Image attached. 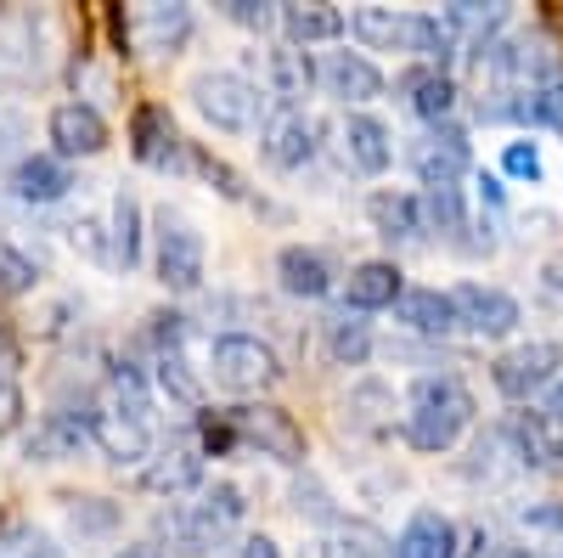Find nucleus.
Listing matches in <instances>:
<instances>
[{"label": "nucleus", "mask_w": 563, "mask_h": 558, "mask_svg": "<svg viewBox=\"0 0 563 558\" xmlns=\"http://www.w3.org/2000/svg\"><path fill=\"white\" fill-rule=\"evenodd\" d=\"M474 412H479V401H474V390H467L456 372H422V379L411 384V395H406L400 440L411 451H422V457H440V451H451L467 435Z\"/></svg>", "instance_id": "1"}, {"label": "nucleus", "mask_w": 563, "mask_h": 558, "mask_svg": "<svg viewBox=\"0 0 563 558\" xmlns=\"http://www.w3.org/2000/svg\"><path fill=\"white\" fill-rule=\"evenodd\" d=\"M243 514H249L243 485H231V480L203 485V491H198V502H186V507H175V514H164L169 552H180V558H209L231 530L243 525Z\"/></svg>", "instance_id": "2"}, {"label": "nucleus", "mask_w": 563, "mask_h": 558, "mask_svg": "<svg viewBox=\"0 0 563 558\" xmlns=\"http://www.w3.org/2000/svg\"><path fill=\"white\" fill-rule=\"evenodd\" d=\"M153 271H158V283L169 294H192V288H203V276H209L203 231L186 215H175V209H158V220H153Z\"/></svg>", "instance_id": "3"}, {"label": "nucleus", "mask_w": 563, "mask_h": 558, "mask_svg": "<svg viewBox=\"0 0 563 558\" xmlns=\"http://www.w3.org/2000/svg\"><path fill=\"white\" fill-rule=\"evenodd\" d=\"M186 97H192V108L214 130H225V135H249L260 124V85L243 79L238 68H203V74H192Z\"/></svg>", "instance_id": "4"}, {"label": "nucleus", "mask_w": 563, "mask_h": 558, "mask_svg": "<svg viewBox=\"0 0 563 558\" xmlns=\"http://www.w3.org/2000/svg\"><path fill=\"white\" fill-rule=\"evenodd\" d=\"M209 372L225 395H265L282 379V355L254 333H220L209 344Z\"/></svg>", "instance_id": "5"}, {"label": "nucleus", "mask_w": 563, "mask_h": 558, "mask_svg": "<svg viewBox=\"0 0 563 558\" xmlns=\"http://www.w3.org/2000/svg\"><path fill=\"white\" fill-rule=\"evenodd\" d=\"M231 429H238V446H249L271 462H288V469H305V457H310V440L294 424V412H282L271 401L231 406Z\"/></svg>", "instance_id": "6"}, {"label": "nucleus", "mask_w": 563, "mask_h": 558, "mask_svg": "<svg viewBox=\"0 0 563 558\" xmlns=\"http://www.w3.org/2000/svg\"><path fill=\"white\" fill-rule=\"evenodd\" d=\"M558 366H563L558 339H525V344H512L490 361V384L507 401H530V395H547L558 384Z\"/></svg>", "instance_id": "7"}, {"label": "nucleus", "mask_w": 563, "mask_h": 558, "mask_svg": "<svg viewBox=\"0 0 563 558\" xmlns=\"http://www.w3.org/2000/svg\"><path fill=\"white\" fill-rule=\"evenodd\" d=\"M406 158H411V169L422 180V193H429V186H456L467 169H474V142H467V130L456 119H445V124L422 130Z\"/></svg>", "instance_id": "8"}, {"label": "nucleus", "mask_w": 563, "mask_h": 558, "mask_svg": "<svg viewBox=\"0 0 563 558\" xmlns=\"http://www.w3.org/2000/svg\"><path fill=\"white\" fill-rule=\"evenodd\" d=\"M451 299H456L462 333H474V339H507V333H519V321H525L519 299L507 288H490V283H456Z\"/></svg>", "instance_id": "9"}, {"label": "nucleus", "mask_w": 563, "mask_h": 558, "mask_svg": "<svg viewBox=\"0 0 563 558\" xmlns=\"http://www.w3.org/2000/svg\"><path fill=\"white\" fill-rule=\"evenodd\" d=\"M316 135H321V124L305 108H276L260 124V158L271 169H305L316 158Z\"/></svg>", "instance_id": "10"}, {"label": "nucleus", "mask_w": 563, "mask_h": 558, "mask_svg": "<svg viewBox=\"0 0 563 558\" xmlns=\"http://www.w3.org/2000/svg\"><path fill=\"white\" fill-rule=\"evenodd\" d=\"M90 417H97V406H52L40 417V424L23 435V451L29 462H68L90 446Z\"/></svg>", "instance_id": "11"}, {"label": "nucleus", "mask_w": 563, "mask_h": 558, "mask_svg": "<svg viewBox=\"0 0 563 558\" xmlns=\"http://www.w3.org/2000/svg\"><path fill=\"white\" fill-rule=\"evenodd\" d=\"M316 85L333 102L355 108V113H366L372 97H384V74H378V63H372L366 52H327L316 63Z\"/></svg>", "instance_id": "12"}, {"label": "nucleus", "mask_w": 563, "mask_h": 558, "mask_svg": "<svg viewBox=\"0 0 563 558\" xmlns=\"http://www.w3.org/2000/svg\"><path fill=\"white\" fill-rule=\"evenodd\" d=\"M456 79L445 74V68H429V63H411V68H400L395 74V102L400 108H411L422 124H445L451 113H456Z\"/></svg>", "instance_id": "13"}, {"label": "nucleus", "mask_w": 563, "mask_h": 558, "mask_svg": "<svg viewBox=\"0 0 563 558\" xmlns=\"http://www.w3.org/2000/svg\"><path fill=\"white\" fill-rule=\"evenodd\" d=\"M501 440L512 446L519 469H563V424H552L547 412H507Z\"/></svg>", "instance_id": "14"}, {"label": "nucleus", "mask_w": 563, "mask_h": 558, "mask_svg": "<svg viewBox=\"0 0 563 558\" xmlns=\"http://www.w3.org/2000/svg\"><path fill=\"white\" fill-rule=\"evenodd\" d=\"M130 153L135 164H147V169H175L186 142H180V130H175V113L164 102H141L130 113Z\"/></svg>", "instance_id": "15"}, {"label": "nucleus", "mask_w": 563, "mask_h": 558, "mask_svg": "<svg viewBox=\"0 0 563 558\" xmlns=\"http://www.w3.org/2000/svg\"><path fill=\"white\" fill-rule=\"evenodd\" d=\"M141 485L158 491V496H180V491H198L203 485V446L192 435H175L169 446H158L141 469Z\"/></svg>", "instance_id": "16"}, {"label": "nucleus", "mask_w": 563, "mask_h": 558, "mask_svg": "<svg viewBox=\"0 0 563 558\" xmlns=\"http://www.w3.org/2000/svg\"><path fill=\"white\" fill-rule=\"evenodd\" d=\"M45 135H52V153L68 164V158H90L108 147V119L90 108V102H63L52 108V119H45Z\"/></svg>", "instance_id": "17"}, {"label": "nucleus", "mask_w": 563, "mask_h": 558, "mask_svg": "<svg viewBox=\"0 0 563 558\" xmlns=\"http://www.w3.org/2000/svg\"><path fill=\"white\" fill-rule=\"evenodd\" d=\"M12 198L29 204V209H45V204H63L74 193V169L57 158V153H23L7 175Z\"/></svg>", "instance_id": "18"}, {"label": "nucleus", "mask_w": 563, "mask_h": 558, "mask_svg": "<svg viewBox=\"0 0 563 558\" xmlns=\"http://www.w3.org/2000/svg\"><path fill=\"white\" fill-rule=\"evenodd\" d=\"M395 558H462V530L440 507H417L395 536Z\"/></svg>", "instance_id": "19"}, {"label": "nucleus", "mask_w": 563, "mask_h": 558, "mask_svg": "<svg viewBox=\"0 0 563 558\" xmlns=\"http://www.w3.org/2000/svg\"><path fill=\"white\" fill-rule=\"evenodd\" d=\"M406 294V276L395 260H361L350 276H344V310L366 316V310H395Z\"/></svg>", "instance_id": "20"}, {"label": "nucleus", "mask_w": 563, "mask_h": 558, "mask_svg": "<svg viewBox=\"0 0 563 558\" xmlns=\"http://www.w3.org/2000/svg\"><path fill=\"white\" fill-rule=\"evenodd\" d=\"M90 446H102V457H113L119 469H135V462L153 457V424H135L124 412L97 406V417H90Z\"/></svg>", "instance_id": "21"}, {"label": "nucleus", "mask_w": 563, "mask_h": 558, "mask_svg": "<svg viewBox=\"0 0 563 558\" xmlns=\"http://www.w3.org/2000/svg\"><path fill=\"white\" fill-rule=\"evenodd\" d=\"M395 321L406 333H417V339H451V333H462L456 299L445 288H406L400 305H395Z\"/></svg>", "instance_id": "22"}, {"label": "nucleus", "mask_w": 563, "mask_h": 558, "mask_svg": "<svg viewBox=\"0 0 563 558\" xmlns=\"http://www.w3.org/2000/svg\"><path fill=\"white\" fill-rule=\"evenodd\" d=\"M276 283L294 299H327L333 294V260H327L321 249H310V243H288L276 254Z\"/></svg>", "instance_id": "23"}, {"label": "nucleus", "mask_w": 563, "mask_h": 558, "mask_svg": "<svg viewBox=\"0 0 563 558\" xmlns=\"http://www.w3.org/2000/svg\"><path fill=\"white\" fill-rule=\"evenodd\" d=\"M130 40L147 57H175L192 40V7H141L130 18Z\"/></svg>", "instance_id": "24"}, {"label": "nucleus", "mask_w": 563, "mask_h": 558, "mask_svg": "<svg viewBox=\"0 0 563 558\" xmlns=\"http://www.w3.org/2000/svg\"><path fill=\"white\" fill-rule=\"evenodd\" d=\"M344 158L361 175H384L395 164V130L378 113H350L344 119Z\"/></svg>", "instance_id": "25"}, {"label": "nucleus", "mask_w": 563, "mask_h": 558, "mask_svg": "<svg viewBox=\"0 0 563 558\" xmlns=\"http://www.w3.org/2000/svg\"><path fill=\"white\" fill-rule=\"evenodd\" d=\"M265 85L282 108H305V97L316 90V63L299 45H271L265 52Z\"/></svg>", "instance_id": "26"}, {"label": "nucleus", "mask_w": 563, "mask_h": 558, "mask_svg": "<svg viewBox=\"0 0 563 558\" xmlns=\"http://www.w3.org/2000/svg\"><path fill=\"white\" fill-rule=\"evenodd\" d=\"M366 220L384 243H417L422 238V204L411 193H395V186H378L366 198Z\"/></svg>", "instance_id": "27"}, {"label": "nucleus", "mask_w": 563, "mask_h": 558, "mask_svg": "<svg viewBox=\"0 0 563 558\" xmlns=\"http://www.w3.org/2000/svg\"><path fill=\"white\" fill-rule=\"evenodd\" d=\"M339 412H344V424L355 435H384L395 424V390L384 379H361V384H350V395H344Z\"/></svg>", "instance_id": "28"}, {"label": "nucleus", "mask_w": 563, "mask_h": 558, "mask_svg": "<svg viewBox=\"0 0 563 558\" xmlns=\"http://www.w3.org/2000/svg\"><path fill=\"white\" fill-rule=\"evenodd\" d=\"M282 34H288V45L310 52V45H327V40L350 34V18L339 7H321V0H310V7H282Z\"/></svg>", "instance_id": "29"}, {"label": "nucleus", "mask_w": 563, "mask_h": 558, "mask_svg": "<svg viewBox=\"0 0 563 558\" xmlns=\"http://www.w3.org/2000/svg\"><path fill=\"white\" fill-rule=\"evenodd\" d=\"M141 260V198L130 186L113 193V215H108V265L113 271H135Z\"/></svg>", "instance_id": "30"}, {"label": "nucleus", "mask_w": 563, "mask_h": 558, "mask_svg": "<svg viewBox=\"0 0 563 558\" xmlns=\"http://www.w3.org/2000/svg\"><path fill=\"white\" fill-rule=\"evenodd\" d=\"M102 406L135 417V424H153V384H147V372H141L135 361H113L108 366V401Z\"/></svg>", "instance_id": "31"}, {"label": "nucleus", "mask_w": 563, "mask_h": 558, "mask_svg": "<svg viewBox=\"0 0 563 558\" xmlns=\"http://www.w3.org/2000/svg\"><path fill=\"white\" fill-rule=\"evenodd\" d=\"M372 321L355 316V310H339V316H327V355H333L339 366H366L372 361Z\"/></svg>", "instance_id": "32"}, {"label": "nucleus", "mask_w": 563, "mask_h": 558, "mask_svg": "<svg viewBox=\"0 0 563 558\" xmlns=\"http://www.w3.org/2000/svg\"><path fill=\"white\" fill-rule=\"evenodd\" d=\"M417 204H422V231H440L445 243H462V231H467L462 186H429V193H422Z\"/></svg>", "instance_id": "33"}, {"label": "nucleus", "mask_w": 563, "mask_h": 558, "mask_svg": "<svg viewBox=\"0 0 563 558\" xmlns=\"http://www.w3.org/2000/svg\"><path fill=\"white\" fill-rule=\"evenodd\" d=\"M153 384H158L175 406L203 412V379H198L192 366H186V355H158V361H153Z\"/></svg>", "instance_id": "34"}, {"label": "nucleus", "mask_w": 563, "mask_h": 558, "mask_svg": "<svg viewBox=\"0 0 563 558\" xmlns=\"http://www.w3.org/2000/svg\"><path fill=\"white\" fill-rule=\"evenodd\" d=\"M316 558H395V541H384L372 525H339L316 547Z\"/></svg>", "instance_id": "35"}, {"label": "nucleus", "mask_w": 563, "mask_h": 558, "mask_svg": "<svg viewBox=\"0 0 563 558\" xmlns=\"http://www.w3.org/2000/svg\"><path fill=\"white\" fill-rule=\"evenodd\" d=\"M440 18L451 23V34L467 29V34H474V45H485V40H496V34L507 29L512 12H507V7H474V0H456V7H445Z\"/></svg>", "instance_id": "36"}, {"label": "nucleus", "mask_w": 563, "mask_h": 558, "mask_svg": "<svg viewBox=\"0 0 563 558\" xmlns=\"http://www.w3.org/2000/svg\"><path fill=\"white\" fill-rule=\"evenodd\" d=\"M40 283V260L23 254L12 238H0V299H18Z\"/></svg>", "instance_id": "37"}, {"label": "nucleus", "mask_w": 563, "mask_h": 558, "mask_svg": "<svg viewBox=\"0 0 563 558\" xmlns=\"http://www.w3.org/2000/svg\"><path fill=\"white\" fill-rule=\"evenodd\" d=\"M186 153H192V169H198V175L214 186L220 198H231V204H249V180H243L238 169H231L225 158H214L209 147H186Z\"/></svg>", "instance_id": "38"}, {"label": "nucleus", "mask_w": 563, "mask_h": 558, "mask_svg": "<svg viewBox=\"0 0 563 558\" xmlns=\"http://www.w3.org/2000/svg\"><path fill=\"white\" fill-rule=\"evenodd\" d=\"M68 519H74L79 536H90V530H113V525H119V502H108V496H79V502L68 507Z\"/></svg>", "instance_id": "39"}, {"label": "nucleus", "mask_w": 563, "mask_h": 558, "mask_svg": "<svg viewBox=\"0 0 563 558\" xmlns=\"http://www.w3.org/2000/svg\"><path fill=\"white\" fill-rule=\"evenodd\" d=\"M541 169H547V164H541V147H536V142H507V147H501V175L536 186Z\"/></svg>", "instance_id": "40"}, {"label": "nucleus", "mask_w": 563, "mask_h": 558, "mask_svg": "<svg viewBox=\"0 0 563 558\" xmlns=\"http://www.w3.org/2000/svg\"><path fill=\"white\" fill-rule=\"evenodd\" d=\"M294 507H299V519H316V525H344V514L333 502H327V491L316 480H299L294 485Z\"/></svg>", "instance_id": "41"}, {"label": "nucleus", "mask_w": 563, "mask_h": 558, "mask_svg": "<svg viewBox=\"0 0 563 558\" xmlns=\"http://www.w3.org/2000/svg\"><path fill=\"white\" fill-rule=\"evenodd\" d=\"M225 18L238 23V29L265 34V29H276V23H282V7H265V0H225Z\"/></svg>", "instance_id": "42"}, {"label": "nucleus", "mask_w": 563, "mask_h": 558, "mask_svg": "<svg viewBox=\"0 0 563 558\" xmlns=\"http://www.w3.org/2000/svg\"><path fill=\"white\" fill-rule=\"evenodd\" d=\"M147 339H153V350H158V355H180V339H186V316H175V310H158V316H147Z\"/></svg>", "instance_id": "43"}, {"label": "nucleus", "mask_w": 563, "mask_h": 558, "mask_svg": "<svg viewBox=\"0 0 563 558\" xmlns=\"http://www.w3.org/2000/svg\"><path fill=\"white\" fill-rule=\"evenodd\" d=\"M40 547H45V536L29 530V525H7V530H0V558H40Z\"/></svg>", "instance_id": "44"}, {"label": "nucleus", "mask_w": 563, "mask_h": 558, "mask_svg": "<svg viewBox=\"0 0 563 558\" xmlns=\"http://www.w3.org/2000/svg\"><path fill=\"white\" fill-rule=\"evenodd\" d=\"M74 249L90 254L97 265H108V231H102L97 220H74Z\"/></svg>", "instance_id": "45"}, {"label": "nucleus", "mask_w": 563, "mask_h": 558, "mask_svg": "<svg viewBox=\"0 0 563 558\" xmlns=\"http://www.w3.org/2000/svg\"><path fill=\"white\" fill-rule=\"evenodd\" d=\"M18 424H23V390H18V379L0 372V435L18 429Z\"/></svg>", "instance_id": "46"}, {"label": "nucleus", "mask_w": 563, "mask_h": 558, "mask_svg": "<svg viewBox=\"0 0 563 558\" xmlns=\"http://www.w3.org/2000/svg\"><path fill=\"white\" fill-rule=\"evenodd\" d=\"M29 135V124H23V113H12V108H0V158L7 153H18V142Z\"/></svg>", "instance_id": "47"}, {"label": "nucleus", "mask_w": 563, "mask_h": 558, "mask_svg": "<svg viewBox=\"0 0 563 558\" xmlns=\"http://www.w3.org/2000/svg\"><path fill=\"white\" fill-rule=\"evenodd\" d=\"M18 366H23V350H18L12 328H7V321H0V372H7V379H18Z\"/></svg>", "instance_id": "48"}, {"label": "nucleus", "mask_w": 563, "mask_h": 558, "mask_svg": "<svg viewBox=\"0 0 563 558\" xmlns=\"http://www.w3.org/2000/svg\"><path fill=\"white\" fill-rule=\"evenodd\" d=\"M231 558H282V547H276V541L260 530V536H243V547L231 552Z\"/></svg>", "instance_id": "49"}, {"label": "nucleus", "mask_w": 563, "mask_h": 558, "mask_svg": "<svg viewBox=\"0 0 563 558\" xmlns=\"http://www.w3.org/2000/svg\"><path fill=\"white\" fill-rule=\"evenodd\" d=\"M541 294H547V299L563 310V260H552V265L541 271Z\"/></svg>", "instance_id": "50"}, {"label": "nucleus", "mask_w": 563, "mask_h": 558, "mask_svg": "<svg viewBox=\"0 0 563 558\" xmlns=\"http://www.w3.org/2000/svg\"><path fill=\"white\" fill-rule=\"evenodd\" d=\"M541 412L552 417V424H563V379H558V384L547 390V406H541Z\"/></svg>", "instance_id": "51"}, {"label": "nucleus", "mask_w": 563, "mask_h": 558, "mask_svg": "<svg viewBox=\"0 0 563 558\" xmlns=\"http://www.w3.org/2000/svg\"><path fill=\"white\" fill-rule=\"evenodd\" d=\"M479 198H485L490 209H501V180H496V175H479Z\"/></svg>", "instance_id": "52"}, {"label": "nucleus", "mask_w": 563, "mask_h": 558, "mask_svg": "<svg viewBox=\"0 0 563 558\" xmlns=\"http://www.w3.org/2000/svg\"><path fill=\"white\" fill-rule=\"evenodd\" d=\"M113 558H158V552H153V547H147V541H135V547H119V552H113Z\"/></svg>", "instance_id": "53"}, {"label": "nucleus", "mask_w": 563, "mask_h": 558, "mask_svg": "<svg viewBox=\"0 0 563 558\" xmlns=\"http://www.w3.org/2000/svg\"><path fill=\"white\" fill-rule=\"evenodd\" d=\"M40 558H63V552H57V547H52V541H45V547H40Z\"/></svg>", "instance_id": "54"}]
</instances>
